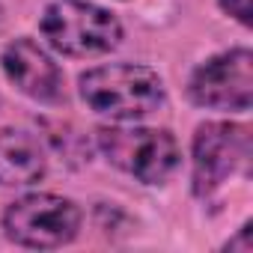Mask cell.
<instances>
[{
  "mask_svg": "<svg viewBox=\"0 0 253 253\" xmlns=\"http://www.w3.org/2000/svg\"><path fill=\"white\" fill-rule=\"evenodd\" d=\"M238 247H241V250H250V220L238 229V235H235V238H229V241H226V250H238Z\"/></svg>",
  "mask_w": 253,
  "mask_h": 253,
  "instance_id": "30bf717a",
  "label": "cell"
},
{
  "mask_svg": "<svg viewBox=\"0 0 253 253\" xmlns=\"http://www.w3.org/2000/svg\"><path fill=\"white\" fill-rule=\"evenodd\" d=\"M0 69H3L6 81L18 92H24L27 98H33L39 104H60L66 98L60 66L30 36H18L3 48V54H0Z\"/></svg>",
  "mask_w": 253,
  "mask_h": 253,
  "instance_id": "52a82bcc",
  "label": "cell"
},
{
  "mask_svg": "<svg viewBox=\"0 0 253 253\" xmlns=\"http://www.w3.org/2000/svg\"><path fill=\"white\" fill-rule=\"evenodd\" d=\"M81 101L113 122H134L158 113L167 104V86L161 75L140 63H107L86 69L78 78Z\"/></svg>",
  "mask_w": 253,
  "mask_h": 253,
  "instance_id": "6da1fadb",
  "label": "cell"
},
{
  "mask_svg": "<svg viewBox=\"0 0 253 253\" xmlns=\"http://www.w3.org/2000/svg\"><path fill=\"white\" fill-rule=\"evenodd\" d=\"M250 161V128L244 122H203L191 140V188L197 197H211Z\"/></svg>",
  "mask_w": 253,
  "mask_h": 253,
  "instance_id": "5b68a950",
  "label": "cell"
},
{
  "mask_svg": "<svg viewBox=\"0 0 253 253\" xmlns=\"http://www.w3.org/2000/svg\"><path fill=\"white\" fill-rule=\"evenodd\" d=\"M223 15L235 18L241 27H250V0H217Z\"/></svg>",
  "mask_w": 253,
  "mask_h": 253,
  "instance_id": "9c48e42d",
  "label": "cell"
},
{
  "mask_svg": "<svg viewBox=\"0 0 253 253\" xmlns=\"http://www.w3.org/2000/svg\"><path fill=\"white\" fill-rule=\"evenodd\" d=\"M39 33L51 51L72 60H92L119 48L122 21L92 0H54L39 18Z\"/></svg>",
  "mask_w": 253,
  "mask_h": 253,
  "instance_id": "7a4b0ae2",
  "label": "cell"
},
{
  "mask_svg": "<svg viewBox=\"0 0 253 253\" xmlns=\"http://www.w3.org/2000/svg\"><path fill=\"white\" fill-rule=\"evenodd\" d=\"M48 173L42 140L24 128L0 131V188H30Z\"/></svg>",
  "mask_w": 253,
  "mask_h": 253,
  "instance_id": "ba28073f",
  "label": "cell"
},
{
  "mask_svg": "<svg viewBox=\"0 0 253 253\" xmlns=\"http://www.w3.org/2000/svg\"><path fill=\"white\" fill-rule=\"evenodd\" d=\"M0 24H3V3H0Z\"/></svg>",
  "mask_w": 253,
  "mask_h": 253,
  "instance_id": "8fae6325",
  "label": "cell"
},
{
  "mask_svg": "<svg viewBox=\"0 0 253 253\" xmlns=\"http://www.w3.org/2000/svg\"><path fill=\"white\" fill-rule=\"evenodd\" d=\"M188 98L220 113H247L253 104V51L229 48L200 63L188 78Z\"/></svg>",
  "mask_w": 253,
  "mask_h": 253,
  "instance_id": "8992f818",
  "label": "cell"
},
{
  "mask_svg": "<svg viewBox=\"0 0 253 253\" xmlns=\"http://www.w3.org/2000/svg\"><path fill=\"white\" fill-rule=\"evenodd\" d=\"M95 146L125 176L143 185H164L182 164L179 140L167 128L146 125H101L95 131Z\"/></svg>",
  "mask_w": 253,
  "mask_h": 253,
  "instance_id": "3957f363",
  "label": "cell"
},
{
  "mask_svg": "<svg viewBox=\"0 0 253 253\" xmlns=\"http://www.w3.org/2000/svg\"><path fill=\"white\" fill-rule=\"evenodd\" d=\"M3 232L12 244L27 250H57L78 238L81 209L60 194H24L3 211Z\"/></svg>",
  "mask_w": 253,
  "mask_h": 253,
  "instance_id": "277c9868",
  "label": "cell"
}]
</instances>
